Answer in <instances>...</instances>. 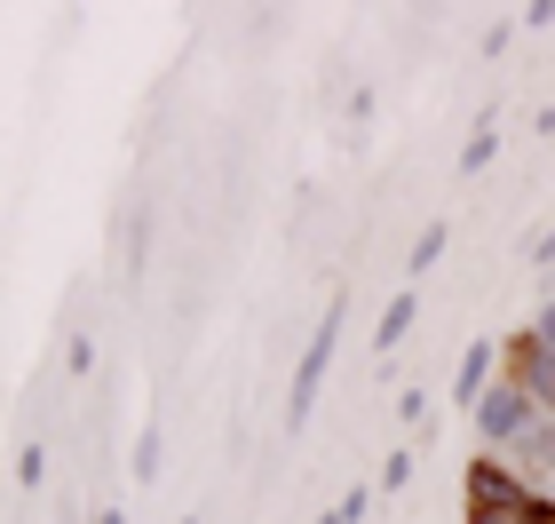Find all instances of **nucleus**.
Instances as JSON below:
<instances>
[{
    "label": "nucleus",
    "mask_w": 555,
    "mask_h": 524,
    "mask_svg": "<svg viewBox=\"0 0 555 524\" xmlns=\"http://www.w3.org/2000/svg\"><path fill=\"white\" fill-rule=\"evenodd\" d=\"M341 327H349V294H334V303L318 310V334H310V349H301V366L286 382V430H310V413L325 397V373H334V349H341Z\"/></svg>",
    "instance_id": "nucleus-1"
},
{
    "label": "nucleus",
    "mask_w": 555,
    "mask_h": 524,
    "mask_svg": "<svg viewBox=\"0 0 555 524\" xmlns=\"http://www.w3.org/2000/svg\"><path fill=\"white\" fill-rule=\"evenodd\" d=\"M468 421H476V437H485V453H500V461H508V453H516V445L540 430L547 413H540L532 397H524V389L508 382V366H500V382H492L485 397H476V413H468Z\"/></svg>",
    "instance_id": "nucleus-2"
},
{
    "label": "nucleus",
    "mask_w": 555,
    "mask_h": 524,
    "mask_svg": "<svg viewBox=\"0 0 555 524\" xmlns=\"http://www.w3.org/2000/svg\"><path fill=\"white\" fill-rule=\"evenodd\" d=\"M461 493H468V509H532L547 485H532L516 461H500V453H476L461 469Z\"/></svg>",
    "instance_id": "nucleus-3"
},
{
    "label": "nucleus",
    "mask_w": 555,
    "mask_h": 524,
    "mask_svg": "<svg viewBox=\"0 0 555 524\" xmlns=\"http://www.w3.org/2000/svg\"><path fill=\"white\" fill-rule=\"evenodd\" d=\"M500 366H508V382L532 397L540 413H555V358L540 349V334H532V327H516L508 342H500Z\"/></svg>",
    "instance_id": "nucleus-4"
},
{
    "label": "nucleus",
    "mask_w": 555,
    "mask_h": 524,
    "mask_svg": "<svg viewBox=\"0 0 555 524\" xmlns=\"http://www.w3.org/2000/svg\"><path fill=\"white\" fill-rule=\"evenodd\" d=\"M492 382H500V342H492V334H476V342L461 349V366H452V406L476 413V397H485Z\"/></svg>",
    "instance_id": "nucleus-5"
},
{
    "label": "nucleus",
    "mask_w": 555,
    "mask_h": 524,
    "mask_svg": "<svg viewBox=\"0 0 555 524\" xmlns=\"http://www.w3.org/2000/svg\"><path fill=\"white\" fill-rule=\"evenodd\" d=\"M413 327H421V294H413V286H397V294H389V310H382V327H373V349H382V358H389V349H405Z\"/></svg>",
    "instance_id": "nucleus-6"
},
{
    "label": "nucleus",
    "mask_w": 555,
    "mask_h": 524,
    "mask_svg": "<svg viewBox=\"0 0 555 524\" xmlns=\"http://www.w3.org/2000/svg\"><path fill=\"white\" fill-rule=\"evenodd\" d=\"M492 159H500V112H476V128L461 143V175H485Z\"/></svg>",
    "instance_id": "nucleus-7"
},
{
    "label": "nucleus",
    "mask_w": 555,
    "mask_h": 524,
    "mask_svg": "<svg viewBox=\"0 0 555 524\" xmlns=\"http://www.w3.org/2000/svg\"><path fill=\"white\" fill-rule=\"evenodd\" d=\"M444 246H452V222H428V231L413 239V255H405V279H428V270L444 263Z\"/></svg>",
    "instance_id": "nucleus-8"
},
{
    "label": "nucleus",
    "mask_w": 555,
    "mask_h": 524,
    "mask_svg": "<svg viewBox=\"0 0 555 524\" xmlns=\"http://www.w3.org/2000/svg\"><path fill=\"white\" fill-rule=\"evenodd\" d=\"M159 461H167V430L151 421V430L135 437V485H159Z\"/></svg>",
    "instance_id": "nucleus-9"
},
{
    "label": "nucleus",
    "mask_w": 555,
    "mask_h": 524,
    "mask_svg": "<svg viewBox=\"0 0 555 524\" xmlns=\"http://www.w3.org/2000/svg\"><path fill=\"white\" fill-rule=\"evenodd\" d=\"M413 485V445H397V453H382V477H373V493H405Z\"/></svg>",
    "instance_id": "nucleus-10"
},
{
    "label": "nucleus",
    "mask_w": 555,
    "mask_h": 524,
    "mask_svg": "<svg viewBox=\"0 0 555 524\" xmlns=\"http://www.w3.org/2000/svg\"><path fill=\"white\" fill-rule=\"evenodd\" d=\"M16 485H24V493L48 485V445H16Z\"/></svg>",
    "instance_id": "nucleus-11"
},
{
    "label": "nucleus",
    "mask_w": 555,
    "mask_h": 524,
    "mask_svg": "<svg viewBox=\"0 0 555 524\" xmlns=\"http://www.w3.org/2000/svg\"><path fill=\"white\" fill-rule=\"evenodd\" d=\"M397 421H405V430L421 437L428 421H437V413H428V389H405V397H397Z\"/></svg>",
    "instance_id": "nucleus-12"
},
{
    "label": "nucleus",
    "mask_w": 555,
    "mask_h": 524,
    "mask_svg": "<svg viewBox=\"0 0 555 524\" xmlns=\"http://www.w3.org/2000/svg\"><path fill=\"white\" fill-rule=\"evenodd\" d=\"M524 327H532V334H540V349H547V358H555V286L540 294V310H532V318H524Z\"/></svg>",
    "instance_id": "nucleus-13"
},
{
    "label": "nucleus",
    "mask_w": 555,
    "mask_h": 524,
    "mask_svg": "<svg viewBox=\"0 0 555 524\" xmlns=\"http://www.w3.org/2000/svg\"><path fill=\"white\" fill-rule=\"evenodd\" d=\"M334 509H341V524H365V516H373V485H349Z\"/></svg>",
    "instance_id": "nucleus-14"
},
{
    "label": "nucleus",
    "mask_w": 555,
    "mask_h": 524,
    "mask_svg": "<svg viewBox=\"0 0 555 524\" xmlns=\"http://www.w3.org/2000/svg\"><path fill=\"white\" fill-rule=\"evenodd\" d=\"M64 373H95V342H88V334L64 342Z\"/></svg>",
    "instance_id": "nucleus-15"
},
{
    "label": "nucleus",
    "mask_w": 555,
    "mask_h": 524,
    "mask_svg": "<svg viewBox=\"0 0 555 524\" xmlns=\"http://www.w3.org/2000/svg\"><path fill=\"white\" fill-rule=\"evenodd\" d=\"M532 263H540L547 279H555V231H540V239H532Z\"/></svg>",
    "instance_id": "nucleus-16"
},
{
    "label": "nucleus",
    "mask_w": 555,
    "mask_h": 524,
    "mask_svg": "<svg viewBox=\"0 0 555 524\" xmlns=\"http://www.w3.org/2000/svg\"><path fill=\"white\" fill-rule=\"evenodd\" d=\"M524 24H540V33H547V24H555V0H532V9H524Z\"/></svg>",
    "instance_id": "nucleus-17"
},
{
    "label": "nucleus",
    "mask_w": 555,
    "mask_h": 524,
    "mask_svg": "<svg viewBox=\"0 0 555 524\" xmlns=\"http://www.w3.org/2000/svg\"><path fill=\"white\" fill-rule=\"evenodd\" d=\"M95 524H135V516H128V509H104V516H95Z\"/></svg>",
    "instance_id": "nucleus-18"
},
{
    "label": "nucleus",
    "mask_w": 555,
    "mask_h": 524,
    "mask_svg": "<svg viewBox=\"0 0 555 524\" xmlns=\"http://www.w3.org/2000/svg\"><path fill=\"white\" fill-rule=\"evenodd\" d=\"M310 524H341V509H318V516H310Z\"/></svg>",
    "instance_id": "nucleus-19"
},
{
    "label": "nucleus",
    "mask_w": 555,
    "mask_h": 524,
    "mask_svg": "<svg viewBox=\"0 0 555 524\" xmlns=\"http://www.w3.org/2000/svg\"><path fill=\"white\" fill-rule=\"evenodd\" d=\"M175 524H198V516H175Z\"/></svg>",
    "instance_id": "nucleus-20"
}]
</instances>
